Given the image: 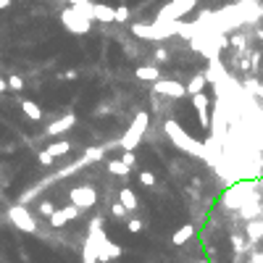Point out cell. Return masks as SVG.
Listing matches in <instances>:
<instances>
[{"label": "cell", "instance_id": "cell-1", "mask_svg": "<svg viewBox=\"0 0 263 263\" xmlns=\"http://www.w3.org/2000/svg\"><path fill=\"white\" fill-rule=\"evenodd\" d=\"M184 21H153V24H132V32L137 40H148V42H161L182 32Z\"/></svg>", "mask_w": 263, "mask_h": 263}, {"label": "cell", "instance_id": "cell-2", "mask_svg": "<svg viewBox=\"0 0 263 263\" xmlns=\"http://www.w3.org/2000/svg\"><path fill=\"white\" fill-rule=\"evenodd\" d=\"M163 132H166V137H168V140H171L179 150L190 153V156H197V158H206V145H203V142H197L195 137H190L187 132H184V129L179 127V121L166 119Z\"/></svg>", "mask_w": 263, "mask_h": 263}, {"label": "cell", "instance_id": "cell-3", "mask_svg": "<svg viewBox=\"0 0 263 263\" xmlns=\"http://www.w3.org/2000/svg\"><path fill=\"white\" fill-rule=\"evenodd\" d=\"M148 127H150V113L140 111V113L132 119V124H129V129L124 132V137L119 140V148H121V150H137V145L145 140Z\"/></svg>", "mask_w": 263, "mask_h": 263}, {"label": "cell", "instance_id": "cell-4", "mask_svg": "<svg viewBox=\"0 0 263 263\" xmlns=\"http://www.w3.org/2000/svg\"><path fill=\"white\" fill-rule=\"evenodd\" d=\"M61 24H64L66 32H71V35H87L92 29V19H87L76 6H69V8L61 11Z\"/></svg>", "mask_w": 263, "mask_h": 263}, {"label": "cell", "instance_id": "cell-5", "mask_svg": "<svg viewBox=\"0 0 263 263\" xmlns=\"http://www.w3.org/2000/svg\"><path fill=\"white\" fill-rule=\"evenodd\" d=\"M200 0H168V3L158 11L156 21H182L190 11H195V6Z\"/></svg>", "mask_w": 263, "mask_h": 263}, {"label": "cell", "instance_id": "cell-6", "mask_svg": "<svg viewBox=\"0 0 263 263\" xmlns=\"http://www.w3.org/2000/svg\"><path fill=\"white\" fill-rule=\"evenodd\" d=\"M8 221L16 226L19 231H26V235H35V231H37V219L29 213V208L24 203H16V206L8 208Z\"/></svg>", "mask_w": 263, "mask_h": 263}, {"label": "cell", "instance_id": "cell-7", "mask_svg": "<svg viewBox=\"0 0 263 263\" xmlns=\"http://www.w3.org/2000/svg\"><path fill=\"white\" fill-rule=\"evenodd\" d=\"M153 95L158 98H168V100H182L187 95V90L179 79H168V76H161L158 82H153Z\"/></svg>", "mask_w": 263, "mask_h": 263}, {"label": "cell", "instance_id": "cell-8", "mask_svg": "<svg viewBox=\"0 0 263 263\" xmlns=\"http://www.w3.org/2000/svg\"><path fill=\"white\" fill-rule=\"evenodd\" d=\"M69 200H71V206H76L79 211H87L98 203V190L90 187V184H82V187H74L69 192Z\"/></svg>", "mask_w": 263, "mask_h": 263}, {"label": "cell", "instance_id": "cell-9", "mask_svg": "<svg viewBox=\"0 0 263 263\" xmlns=\"http://www.w3.org/2000/svg\"><path fill=\"white\" fill-rule=\"evenodd\" d=\"M192 98V108L197 113V121L203 129H211V100L206 92H197V95H190Z\"/></svg>", "mask_w": 263, "mask_h": 263}, {"label": "cell", "instance_id": "cell-10", "mask_svg": "<svg viewBox=\"0 0 263 263\" xmlns=\"http://www.w3.org/2000/svg\"><path fill=\"white\" fill-rule=\"evenodd\" d=\"M79 208L76 206H66V208H55L50 216H48V224L53 226V229H61V226H66L69 221H76L79 219Z\"/></svg>", "mask_w": 263, "mask_h": 263}, {"label": "cell", "instance_id": "cell-11", "mask_svg": "<svg viewBox=\"0 0 263 263\" xmlns=\"http://www.w3.org/2000/svg\"><path fill=\"white\" fill-rule=\"evenodd\" d=\"M74 124H76V116H74V113H64V116H58L53 124H48L45 134H48V137H58V134L69 132V129L74 127Z\"/></svg>", "mask_w": 263, "mask_h": 263}, {"label": "cell", "instance_id": "cell-12", "mask_svg": "<svg viewBox=\"0 0 263 263\" xmlns=\"http://www.w3.org/2000/svg\"><path fill=\"white\" fill-rule=\"evenodd\" d=\"M116 19V8L105 6V3H92V21H103V24H111Z\"/></svg>", "mask_w": 263, "mask_h": 263}, {"label": "cell", "instance_id": "cell-13", "mask_svg": "<svg viewBox=\"0 0 263 263\" xmlns=\"http://www.w3.org/2000/svg\"><path fill=\"white\" fill-rule=\"evenodd\" d=\"M134 76L140 82H158L161 79V69L158 66H137V71H134Z\"/></svg>", "mask_w": 263, "mask_h": 263}, {"label": "cell", "instance_id": "cell-14", "mask_svg": "<svg viewBox=\"0 0 263 263\" xmlns=\"http://www.w3.org/2000/svg\"><path fill=\"white\" fill-rule=\"evenodd\" d=\"M82 258H84V263H98V242H95V235H92V231H87V242H84Z\"/></svg>", "mask_w": 263, "mask_h": 263}, {"label": "cell", "instance_id": "cell-15", "mask_svg": "<svg viewBox=\"0 0 263 263\" xmlns=\"http://www.w3.org/2000/svg\"><path fill=\"white\" fill-rule=\"evenodd\" d=\"M192 237H195V226H192V224H184V226H179V229L174 231L171 242H174L177 247H182V245H187Z\"/></svg>", "mask_w": 263, "mask_h": 263}, {"label": "cell", "instance_id": "cell-16", "mask_svg": "<svg viewBox=\"0 0 263 263\" xmlns=\"http://www.w3.org/2000/svg\"><path fill=\"white\" fill-rule=\"evenodd\" d=\"M245 235H247V240L250 242H258V240H263V219H250L245 224Z\"/></svg>", "mask_w": 263, "mask_h": 263}, {"label": "cell", "instance_id": "cell-17", "mask_svg": "<svg viewBox=\"0 0 263 263\" xmlns=\"http://www.w3.org/2000/svg\"><path fill=\"white\" fill-rule=\"evenodd\" d=\"M206 84H208V79H206V74H192V79L184 84V90H187V95H197V92H203L206 90Z\"/></svg>", "mask_w": 263, "mask_h": 263}, {"label": "cell", "instance_id": "cell-18", "mask_svg": "<svg viewBox=\"0 0 263 263\" xmlns=\"http://www.w3.org/2000/svg\"><path fill=\"white\" fill-rule=\"evenodd\" d=\"M103 156H105V145H95V148H87L82 153V161H84V166H90V163L103 161Z\"/></svg>", "mask_w": 263, "mask_h": 263}, {"label": "cell", "instance_id": "cell-19", "mask_svg": "<svg viewBox=\"0 0 263 263\" xmlns=\"http://www.w3.org/2000/svg\"><path fill=\"white\" fill-rule=\"evenodd\" d=\"M119 203L127 208V211H137V206H140V200H137V195L129 190V187H124L121 192H119Z\"/></svg>", "mask_w": 263, "mask_h": 263}, {"label": "cell", "instance_id": "cell-20", "mask_svg": "<svg viewBox=\"0 0 263 263\" xmlns=\"http://www.w3.org/2000/svg\"><path fill=\"white\" fill-rule=\"evenodd\" d=\"M21 111L26 119H32V121H42V108L35 103V100H21Z\"/></svg>", "mask_w": 263, "mask_h": 263}, {"label": "cell", "instance_id": "cell-21", "mask_svg": "<svg viewBox=\"0 0 263 263\" xmlns=\"http://www.w3.org/2000/svg\"><path fill=\"white\" fill-rule=\"evenodd\" d=\"M50 153V158H61V156H66V153L71 150V142H66V140H58V142H50L48 148H45Z\"/></svg>", "mask_w": 263, "mask_h": 263}, {"label": "cell", "instance_id": "cell-22", "mask_svg": "<svg viewBox=\"0 0 263 263\" xmlns=\"http://www.w3.org/2000/svg\"><path fill=\"white\" fill-rule=\"evenodd\" d=\"M108 171H111L113 177H127V174L132 171V168H129L127 163H124L121 158H113V161H108Z\"/></svg>", "mask_w": 263, "mask_h": 263}, {"label": "cell", "instance_id": "cell-23", "mask_svg": "<svg viewBox=\"0 0 263 263\" xmlns=\"http://www.w3.org/2000/svg\"><path fill=\"white\" fill-rule=\"evenodd\" d=\"M6 87L13 90V92H21V90H24V79H21L19 74H11L8 79H6Z\"/></svg>", "mask_w": 263, "mask_h": 263}, {"label": "cell", "instance_id": "cell-24", "mask_svg": "<svg viewBox=\"0 0 263 263\" xmlns=\"http://www.w3.org/2000/svg\"><path fill=\"white\" fill-rule=\"evenodd\" d=\"M247 242H250V240H242L240 235H235V237H231V250H235V258H240V253H242L245 247H247Z\"/></svg>", "mask_w": 263, "mask_h": 263}, {"label": "cell", "instance_id": "cell-25", "mask_svg": "<svg viewBox=\"0 0 263 263\" xmlns=\"http://www.w3.org/2000/svg\"><path fill=\"white\" fill-rule=\"evenodd\" d=\"M229 45H235V48H240V50L245 53V50H247V37H245V35H235V37L229 40Z\"/></svg>", "mask_w": 263, "mask_h": 263}, {"label": "cell", "instance_id": "cell-26", "mask_svg": "<svg viewBox=\"0 0 263 263\" xmlns=\"http://www.w3.org/2000/svg\"><path fill=\"white\" fill-rule=\"evenodd\" d=\"M116 24H124V21H129V8L127 6H119L116 8V19H113Z\"/></svg>", "mask_w": 263, "mask_h": 263}, {"label": "cell", "instance_id": "cell-27", "mask_svg": "<svg viewBox=\"0 0 263 263\" xmlns=\"http://www.w3.org/2000/svg\"><path fill=\"white\" fill-rule=\"evenodd\" d=\"M137 179H140L145 187H156V177H153L150 171H140V177H137Z\"/></svg>", "mask_w": 263, "mask_h": 263}, {"label": "cell", "instance_id": "cell-28", "mask_svg": "<svg viewBox=\"0 0 263 263\" xmlns=\"http://www.w3.org/2000/svg\"><path fill=\"white\" fill-rule=\"evenodd\" d=\"M111 213L116 216V219H127V213H129V211H127V208H124V206L119 203V200H116V203L111 206Z\"/></svg>", "mask_w": 263, "mask_h": 263}, {"label": "cell", "instance_id": "cell-29", "mask_svg": "<svg viewBox=\"0 0 263 263\" xmlns=\"http://www.w3.org/2000/svg\"><path fill=\"white\" fill-rule=\"evenodd\" d=\"M142 226H145V224H142L140 219H132V221H127V229L132 231V235H137V231H142Z\"/></svg>", "mask_w": 263, "mask_h": 263}, {"label": "cell", "instance_id": "cell-30", "mask_svg": "<svg viewBox=\"0 0 263 263\" xmlns=\"http://www.w3.org/2000/svg\"><path fill=\"white\" fill-rule=\"evenodd\" d=\"M121 161L127 163L129 168L134 166V161H137V156H134V150H124V156H121Z\"/></svg>", "mask_w": 263, "mask_h": 263}, {"label": "cell", "instance_id": "cell-31", "mask_svg": "<svg viewBox=\"0 0 263 263\" xmlns=\"http://www.w3.org/2000/svg\"><path fill=\"white\" fill-rule=\"evenodd\" d=\"M53 211H55V206L50 203V200H42V203H40V213H42V216H50Z\"/></svg>", "mask_w": 263, "mask_h": 263}, {"label": "cell", "instance_id": "cell-32", "mask_svg": "<svg viewBox=\"0 0 263 263\" xmlns=\"http://www.w3.org/2000/svg\"><path fill=\"white\" fill-rule=\"evenodd\" d=\"M153 58H156V64H163V61H168V50H166V48H158L156 53H153Z\"/></svg>", "mask_w": 263, "mask_h": 263}, {"label": "cell", "instance_id": "cell-33", "mask_svg": "<svg viewBox=\"0 0 263 263\" xmlns=\"http://www.w3.org/2000/svg\"><path fill=\"white\" fill-rule=\"evenodd\" d=\"M37 158H40V163H42V166H50V163L55 161V158H50V153H48V150H42Z\"/></svg>", "mask_w": 263, "mask_h": 263}, {"label": "cell", "instance_id": "cell-34", "mask_svg": "<svg viewBox=\"0 0 263 263\" xmlns=\"http://www.w3.org/2000/svg\"><path fill=\"white\" fill-rule=\"evenodd\" d=\"M61 76H64V79H76V76H79V74H76L74 69H69V71H64V74H61Z\"/></svg>", "mask_w": 263, "mask_h": 263}, {"label": "cell", "instance_id": "cell-35", "mask_svg": "<svg viewBox=\"0 0 263 263\" xmlns=\"http://www.w3.org/2000/svg\"><path fill=\"white\" fill-rule=\"evenodd\" d=\"M247 263H263V253H253Z\"/></svg>", "mask_w": 263, "mask_h": 263}, {"label": "cell", "instance_id": "cell-36", "mask_svg": "<svg viewBox=\"0 0 263 263\" xmlns=\"http://www.w3.org/2000/svg\"><path fill=\"white\" fill-rule=\"evenodd\" d=\"M255 95L263 100V79H258V87H255Z\"/></svg>", "mask_w": 263, "mask_h": 263}, {"label": "cell", "instance_id": "cell-37", "mask_svg": "<svg viewBox=\"0 0 263 263\" xmlns=\"http://www.w3.org/2000/svg\"><path fill=\"white\" fill-rule=\"evenodd\" d=\"M6 8H11V0H0V11H6Z\"/></svg>", "mask_w": 263, "mask_h": 263}, {"label": "cell", "instance_id": "cell-38", "mask_svg": "<svg viewBox=\"0 0 263 263\" xmlns=\"http://www.w3.org/2000/svg\"><path fill=\"white\" fill-rule=\"evenodd\" d=\"M6 90H8V87H6V79H0V95H3Z\"/></svg>", "mask_w": 263, "mask_h": 263}, {"label": "cell", "instance_id": "cell-39", "mask_svg": "<svg viewBox=\"0 0 263 263\" xmlns=\"http://www.w3.org/2000/svg\"><path fill=\"white\" fill-rule=\"evenodd\" d=\"M260 103H263V100H260ZM260 113H263V105H260Z\"/></svg>", "mask_w": 263, "mask_h": 263}, {"label": "cell", "instance_id": "cell-40", "mask_svg": "<svg viewBox=\"0 0 263 263\" xmlns=\"http://www.w3.org/2000/svg\"><path fill=\"white\" fill-rule=\"evenodd\" d=\"M240 3H245V0H240Z\"/></svg>", "mask_w": 263, "mask_h": 263}, {"label": "cell", "instance_id": "cell-41", "mask_svg": "<svg viewBox=\"0 0 263 263\" xmlns=\"http://www.w3.org/2000/svg\"><path fill=\"white\" fill-rule=\"evenodd\" d=\"M255 3H260V0H255Z\"/></svg>", "mask_w": 263, "mask_h": 263}]
</instances>
